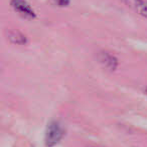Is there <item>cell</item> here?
<instances>
[{
    "instance_id": "cell-5",
    "label": "cell",
    "mask_w": 147,
    "mask_h": 147,
    "mask_svg": "<svg viewBox=\"0 0 147 147\" xmlns=\"http://www.w3.org/2000/svg\"><path fill=\"white\" fill-rule=\"evenodd\" d=\"M6 38L10 43L15 45H25L28 39L23 32L18 29H9L6 31Z\"/></svg>"
},
{
    "instance_id": "cell-1",
    "label": "cell",
    "mask_w": 147,
    "mask_h": 147,
    "mask_svg": "<svg viewBox=\"0 0 147 147\" xmlns=\"http://www.w3.org/2000/svg\"><path fill=\"white\" fill-rule=\"evenodd\" d=\"M65 135V130L63 126L57 121L51 122L49 125L45 133V145L47 147L55 146Z\"/></svg>"
},
{
    "instance_id": "cell-2",
    "label": "cell",
    "mask_w": 147,
    "mask_h": 147,
    "mask_svg": "<svg viewBox=\"0 0 147 147\" xmlns=\"http://www.w3.org/2000/svg\"><path fill=\"white\" fill-rule=\"evenodd\" d=\"M10 6L26 19H36V13L25 0H10Z\"/></svg>"
},
{
    "instance_id": "cell-3",
    "label": "cell",
    "mask_w": 147,
    "mask_h": 147,
    "mask_svg": "<svg viewBox=\"0 0 147 147\" xmlns=\"http://www.w3.org/2000/svg\"><path fill=\"white\" fill-rule=\"evenodd\" d=\"M98 60L103 67L109 71H115L118 67V59L108 51H100L98 53Z\"/></svg>"
},
{
    "instance_id": "cell-6",
    "label": "cell",
    "mask_w": 147,
    "mask_h": 147,
    "mask_svg": "<svg viewBox=\"0 0 147 147\" xmlns=\"http://www.w3.org/2000/svg\"><path fill=\"white\" fill-rule=\"evenodd\" d=\"M55 5L59 6V7H66L70 4L71 0H51Z\"/></svg>"
},
{
    "instance_id": "cell-7",
    "label": "cell",
    "mask_w": 147,
    "mask_h": 147,
    "mask_svg": "<svg viewBox=\"0 0 147 147\" xmlns=\"http://www.w3.org/2000/svg\"><path fill=\"white\" fill-rule=\"evenodd\" d=\"M146 93H147V88H146Z\"/></svg>"
},
{
    "instance_id": "cell-4",
    "label": "cell",
    "mask_w": 147,
    "mask_h": 147,
    "mask_svg": "<svg viewBox=\"0 0 147 147\" xmlns=\"http://www.w3.org/2000/svg\"><path fill=\"white\" fill-rule=\"evenodd\" d=\"M131 10L147 19V0H122Z\"/></svg>"
}]
</instances>
